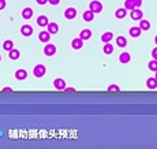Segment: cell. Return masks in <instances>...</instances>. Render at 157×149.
I'll return each mask as SVG.
<instances>
[{
  "label": "cell",
  "mask_w": 157,
  "mask_h": 149,
  "mask_svg": "<svg viewBox=\"0 0 157 149\" xmlns=\"http://www.w3.org/2000/svg\"><path fill=\"white\" fill-rule=\"evenodd\" d=\"M49 37H51V33H49V32H41L39 34L40 41H42V42H48L49 41Z\"/></svg>",
  "instance_id": "cell-13"
},
{
  "label": "cell",
  "mask_w": 157,
  "mask_h": 149,
  "mask_svg": "<svg viewBox=\"0 0 157 149\" xmlns=\"http://www.w3.org/2000/svg\"><path fill=\"white\" fill-rule=\"evenodd\" d=\"M22 16L25 18V19H30V18L33 16V10H32V8H23Z\"/></svg>",
  "instance_id": "cell-18"
},
{
  "label": "cell",
  "mask_w": 157,
  "mask_h": 149,
  "mask_svg": "<svg viewBox=\"0 0 157 149\" xmlns=\"http://www.w3.org/2000/svg\"><path fill=\"white\" fill-rule=\"evenodd\" d=\"M124 8L128 11H133L134 8H137L135 7V3H134V0H126L124 1Z\"/></svg>",
  "instance_id": "cell-17"
},
{
  "label": "cell",
  "mask_w": 157,
  "mask_h": 149,
  "mask_svg": "<svg viewBox=\"0 0 157 149\" xmlns=\"http://www.w3.org/2000/svg\"><path fill=\"white\" fill-rule=\"evenodd\" d=\"M130 59H131V56H130V53H128V52H123L122 55L119 56V60H120V63H128V62H130Z\"/></svg>",
  "instance_id": "cell-16"
},
{
  "label": "cell",
  "mask_w": 157,
  "mask_h": 149,
  "mask_svg": "<svg viewBox=\"0 0 157 149\" xmlns=\"http://www.w3.org/2000/svg\"><path fill=\"white\" fill-rule=\"evenodd\" d=\"M116 44H118L120 48H124V47L127 45V40H126V37L120 36V37H118V39H116Z\"/></svg>",
  "instance_id": "cell-19"
},
{
  "label": "cell",
  "mask_w": 157,
  "mask_h": 149,
  "mask_svg": "<svg viewBox=\"0 0 157 149\" xmlns=\"http://www.w3.org/2000/svg\"><path fill=\"white\" fill-rule=\"evenodd\" d=\"M21 56V53H19V51H18V49H11L10 51V59H13V60H16V59L19 58Z\"/></svg>",
  "instance_id": "cell-25"
},
{
  "label": "cell",
  "mask_w": 157,
  "mask_h": 149,
  "mask_svg": "<svg viewBox=\"0 0 157 149\" xmlns=\"http://www.w3.org/2000/svg\"><path fill=\"white\" fill-rule=\"evenodd\" d=\"M53 86L58 89V90H64L66 89V81L61 79V78H56L53 81Z\"/></svg>",
  "instance_id": "cell-4"
},
{
  "label": "cell",
  "mask_w": 157,
  "mask_h": 149,
  "mask_svg": "<svg viewBox=\"0 0 157 149\" xmlns=\"http://www.w3.org/2000/svg\"><path fill=\"white\" fill-rule=\"evenodd\" d=\"M37 23H39L40 26H47L48 25V18L45 15H40L39 18H37Z\"/></svg>",
  "instance_id": "cell-22"
},
{
  "label": "cell",
  "mask_w": 157,
  "mask_h": 149,
  "mask_svg": "<svg viewBox=\"0 0 157 149\" xmlns=\"http://www.w3.org/2000/svg\"><path fill=\"white\" fill-rule=\"evenodd\" d=\"M13 48H14V42L11 41V40H7V41L3 42V49H4V51H8V52H10Z\"/></svg>",
  "instance_id": "cell-21"
},
{
  "label": "cell",
  "mask_w": 157,
  "mask_h": 149,
  "mask_svg": "<svg viewBox=\"0 0 157 149\" xmlns=\"http://www.w3.org/2000/svg\"><path fill=\"white\" fill-rule=\"evenodd\" d=\"M89 6H90V10L93 11L94 14L101 13V11H103V4L100 3V1H97V0H93V1H92Z\"/></svg>",
  "instance_id": "cell-1"
},
{
  "label": "cell",
  "mask_w": 157,
  "mask_h": 149,
  "mask_svg": "<svg viewBox=\"0 0 157 149\" xmlns=\"http://www.w3.org/2000/svg\"><path fill=\"white\" fill-rule=\"evenodd\" d=\"M139 27H141L142 30H149L150 29V23H149V21H146V19H141Z\"/></svg>",
  "instance_id": "cell-23"
},
{
  "label": "cell",
  "mask_w": 157,
  "mask_h": 149,
  "mask_svg": "<svg viewBox=\"0 0 157 149\" xmlns=\"http://www.w3.org/2000/svg\"><path fill=\"white\" fill-rule=\"evenodd\" d=\"M3 92H13L11 87H3Z\"/></svg>",
  "instance_id": "cell-35"
},
{
  "label": "cell",
  "mask_w": 157,
  "mask_h": 149,
  "mask_svg": "<svg viewBox=\"0 0 157 149\" xmlns=\"http://www.w3.org/2000/svg\"><path fill=\"white\" fill-rule=\"evenodd\" d=\"M79 37H81L82 40H89L90 37H92V30H89V29H84L82 32H81Z\"/></svg>",
  "instance_id": "cell-15"
},
{
  "label": "cell",
  "mask_w": 157,
  "mask_h": 149,
  "mask_svg": "<svg viewBox=\"0 0 157 149\" xmlns=\"http://www.w3.org/2000/svg\"><path fill=\"white\" fill-rule=\"evenodd\" d=\"M64 92H68V93H71V92H75V89H74V87H66V89H64Z\"/></svg>",
  "instance_id": "cell-34"
},
{
  "label": "cell",
  "mask_w": 157,
  "mask_h": 149,
  "mask_svg": "<svg viewBox=\"0 0 157 149\" xmlns=\"http://www.w3.org/2000/svg\"><path fill=\"white\" fill-rule=\"evenodd\" d=\"M156 78H157V71H156Z\"/></svg>",
  "instance_id": "cell-37"
},
{
  "label": "cell",
  "mask_w": 157,
  "mask_h": 149,
  "mask_svg": "<svg viewBox=\"0 0 157 149\" xmlns=\"http://www.w3.org/2000/svg\"><path fill=\"white\" fill-rule=\"evenodd\" d=\"M71 47H73L74 49H81L82 47H84V40L81 39V37H77V39H74L73 41H71Z\"/></svg>",
  "instance_id": "cell-5"
},
{
  "label": "cell",
  "mask_w": 157,
  "mask_h": 149,
  "mask_svg": "<svg viewBox=\"0 0 157 149\" xmlns=\"http://www.w3.org/2000/svg\"><path fill=\"white\" fill-rule=\"evenodd\" d=\"M147 67H149V70H152V71H157V59L150 60L149 64H147Z\"/></svg>",
  "instance_id": "cell-26"
},
{
  "label": "cell",
  "mask_w": 157,
  "mask_h": 149,
  "mask_svg": "<svg viewBox=\"0 0 157 149\" xmlns=\"http://www.w3.org/2000/svg\"><path fill=\"white\" fill-rule=\"evenodd\" d=\"M146 86L149 87V89H157V78H149L146 81Z\"/></svg>",
  "instance_id": "cell-11"
},
{
  "label": "cell",
  "mask_w": 157,
  "mask_h": 149,
  "mask_svg": "<svg viewBox=\"0 0 157 149\" xmlns=\"http://www.w3.org/2000/svg\"><path fill=\"white\" fill-rule=\"evenodd\" d=\"M134 3H135V7L139 8V7L142 6V0H134Z\"/></svg>",
  "instance_id": "cell-29"
},
{
  "label": "cell",
  "mask_w": 157,
  "mask_h": 149,
  "mask_svg": "<svg viewBox=\"0 0 157 149\" xmlns=\"http://www.w3.org/2000/svg\"><path fill=\"white\" fill-rule=\"evenodd\" d=\"M0 60H1V56H0Z\"/></svg>",
  "instance_id": "cell-38"
},
{
  "label": "cell",
  "mask_w": 157,
  "mask_h": 149,
  "mask_svg": "<svg viewBox=\"0 0 157 149\" xmlns=\"http://www.w3.org/2000/svg\"><path fill=\"white\" fill-rule=\"evenodd\" d=\"M26 77H27V73H26V70H23V68H21V70H18V71L15 73V78L18 81H22Z\"/></svg>",
  "instance_id": "cell-10"
},
{
  "label": "cell",
  "mask_w": 157,
  "mask_h": 149,
  "mask_svg": "<svg viewBox=\"0 0 157 149\" xmlns=\"http://www.w3.org/2000/svg\"><path fill=\"white\" fill-rule=\"evenodd\" d=\"M84 19L86 21V22H92V21L94 19V13L92 10L85 11V13H84Z\"/></svg>",
  "instance_id": "cell-12"
},
{
  "label": "cell",
  "mask_w": 157,
  "mask_h": 149,
  "mask_svg": "<svg viewBox=\"0 0 157 149\" xmlns=\"http://www.w3.org/2000/svg\"><path fill=\"white\" fill-rule=\"evenodd\" d=\"M141 32H142V29L139 27V26H133L131 29H130V36L131 37H139L141 36Z\"/></svg>",
  "instance_id": "cell-9"
},
{
  "label": "cell",
  "mask_w": 157,
  "mask_h": 149,
  "mask_svg": "<svg viewBox=\"0 0 157 149\" xmlns=\"http://www.w3.org/2000/svg\"><path fill=\"white\" fill-rule=\"evenodd\" d=\"M6 0H0V10H3L4 7H6Z\"/></svg>",
  "instance_id": "cell-30"
},
{
  "label": "cell",
  "mask_w": 157,
  "mask_h": 149,
  "mask_svg": "<svg viewBox=\"0 0 157 149\" xmlns=\"http://www.w3.org/2000/svg\"><path fill=\"white\" fill-rule=\"evenodd\" d=\"M113 39V34L111 32H107V33H104L103 34V37H101V40H103L104 42H109L111 40Z\"/></svg>",
  "instance_id": "cell-24"
},
{
  "label": "cell",
  "mask_w": 157,
  "mask_h": 149,
  "mask_svg": "<svg viewBox=\"0 0 157 149\" xmlns=\"http://www.w3.org/2000/svg\"><path fill=\"white\" fill-rule=\"evenodd\" d=\"M152 56H153V59H157V47L152 51Z\"/></svg>",
  "instance_id": "cell-32"
},
{
  "label": "cell",
  "mask_w": 157,
  "mask_h": 149,
  "mask_svg": "<svg viewBox=\"0 0 157 149\" xmlns=\"http://www.w3.org/2000/svg\"><path fill=\"white\" fill-rule=\"evenodd\" d=\"M142 15H144V14H142V11L139 10V8H134V10L131 11V18L134 21H141Z\"/></svg>",
  "instance_id": "cell-8"
},
{
  "label": "cell",
  "mask_w": 157,
  "mask_h": 149,
  "mask_svg": "<svg viewBox=\"0 0 157 149\" xmlns=\"http://www.w3.org/2000/svg\"><path fill=\"white\" fill-rule=\"evenodd\" d=\"M45 71H47V70H45V66H44V64H37V66L34 67V75H36L37 78L44 77Z\"/></svg>",
  "instance_id": "cell-2"
},
{
  "label": "cell",
  "mask_w": 157,
  "mask_h": 149,
  "mask_svg": "<svg viewBox=\"0 0 157 149\" xmlns=\"http://www.w3.org/2000/svg\"><path fill=\"white\" fill-rule=\"evenodd\" d=\"M154 42H156V45H157V36L154 37Z\"/></svg>",
  "instance_id": "cell-36"
},
{
  "label": "cell",
  "mask_w": 157,
  "mask_h": 149,
  "mask_svg": "<svg viewBox=\"0 0 157 149\" xmlns=\"http://www.w3.org/2000/svg\"><path fill=\"white\" fill-rule=\"evenodd\" d=\"M48 1L52 4V6H56V4L60 3V0H48Z\"/></svg>",
  "instance_id": "cell-31"
},
{
  "label": "cell",
  "mask_w": 157,
  "mask_h": 149,
  "mask_svg": "<svg viewBox=\"0 0 157 149\" xmlns=\"http://www.w3.org/2000/svg\"><path fill=\"white\" fill-rule=\"evenodd\" d=\"M64 16H66L67 19H74V18L77 16V10H75V8H67V10L64 11Z\"/></svg>",
  "instance_id": "cell-7"
},
{
  "label": "cell",
  "mask_w": 157,
  "mask_h": 149,
  "mask_svg": "<svg viewBox=\"0 0 157 149\" xmlns=\"http://www.w3.org/2000/svg\"><path fill=\"white\" fill-rule=\"evenodd\" d=\"M37 3H39V4H41V6H44V4H47V3H48V0H37Z\"/></svg>",
  "instance_id": "cell-33"
},
{
  "label": "cell",
  "mask_w": 157,
  "mask_h": 149,
  "mask_svg": "<svg viewBox=\"0 0 157 149\" xmlns=\"http://www.w3.org/2000/svg\"><path fill=\"white\" fill-rule=\"evenodd\" d=\"M47 27H48V32L51 33V34H55V33H58V32H59V26L56 25L55 22L48 23V25H47Z\"/></svg>",
  "instance_id": "cell-14"
},
{
  "label": "cell",
  "mask_w": 157,
  "mask_h": 149,
  "mask_svg": "<svg viewBox=\"0 0 157 149\" xmlns=\"http://www.w3.org/2000/svg\"><path fill=\"white\" fill-rule=\"evenodd\" d=\"M120 90V87L118 86V85H111V86L108 87V92H119Z\"/></svg>",
  "instance_id": "cell-28"
},
{
  "label": "cell",
  "mask_w": 157,
  "mask_h": 149,
  "mask_svg": "<svg viewBox=\"0 0 157 149\" xmlns=\"http://www.w3.org/2000/svg\"><path fill=\"white\" fill-rule=\"evenodd\" d=\"M113 52V47L109 44V42H105V47H104V53H107V55H111Z\"/></svg>",
  "instance_id": "cell-27"
},
{
  "label": "cell",
  "mask_w": 157,
  "mask_h": 149,
  "mask_svg": "<svg viewBox=\"0 0 157 149\" xmlns=\"http://www.w3.org/2000/svg\"><path fill=\"white\" fill-rule=\"evenodd\" d=\"M44 53L47 56H53L55 53H56V47H55L53 44H47L44 48Z\"/></svg>",
  "instance_id": "cell-3"
},
{
  "label": "cell",
  "mask_w": 157,
  "mask_h": 149,
  "mask_svg": "<svg viewBox=\"0 0 157 149\" xmlns=\"http://www.w3.org/2000/svg\"><path fill=\"white\" fill-rule=\"evenodd\" d=\"M21 33H22L23 36L29 37V36H32L33 34V27L32 26H29V25H23L22 27H21Z\"/></svg>",
  "instance_id": "cell-6"
},
{
  "label": "cell",
  "mask_w": 157,
  "mask_h": 149,
  "mask_svg": "<svg viewBox=\"0 0 157 149\" xmlns=\"http://www.w3.org/2000/svg\"><path fill=\"white\" fill-rule=\"evenodd\" d=\"M126 14H127V10H126V8H119V10H116L115 15H116V18H119V19H123V18L126 16Z\"/></svg>",
  "instance_id": "cell-20"
}]
</instances>
